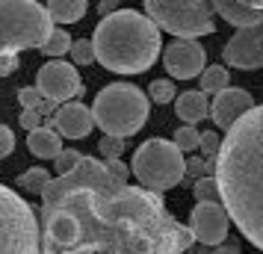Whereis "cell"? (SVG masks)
<instances>
[{"instance_id":"20","label":"cell","mask_w":263,"mask_h":254,"mask_svg":"<svg viewBox=\"0 0 263 254\" xmlns=\"http://www.w3.org/2000/svg\"><path fill=\"white\" fill-rule=\"evenodd\" d=\"M68 48H71V36L65 33V30H60V27H53L50 30V36L42 42V53L45 56H50V60H60L62 53H68Z\"/></svg>"},{"instance_id":"17","label":"cell","mask_w":263,"mask_h":254,"mask_svg":"<svg viewBox=\"0 0 263 254\" xmlns=\"http://www.w3.org/2000/svg\"><path fill=\"white\" fill-rule=\"evenodd\" d=\"M175 112L183 124H198L201 119H207L210 112V104H207V95L201 89L198 92H183V95L175 97Z\"/></svg>"},{"instance_id":"10","label":"cell","mask_w":263,"mask_h":254,"mask_svg":"<svg viewBox=\"0 0 263 254\" xmlns=\"http://www.w3.org/2000/svg\"><path fill=\"white\" fill-rule=\"evenodd\" d=\"M222 62L225 68H239V71H254L263 68V24L260 27H239L222 48Z\"/></svg>"},{"instance_id":"1","label":"cell","mask_w":263,"mask_h":254,"mask_svg":"<svg viewBox=\"0 0 263 254\" xmlns=\"http://www.w3.org/2000/svg\"><path fill=\"white\" fill-rule=\"evenodd\" d=\"M192 233L145 186L71 189L42 207L39 254H183Z\"/></svg>"},{"instance_id":"16","label":"cell","mask_w":263,"mask_h":254,"mask_svg":"<svg viewBox=\"0 0 263 254\" xmlns=\"http://www.w3.org/2000/svg\"><path fill=\"white\" fill-rule=\"evenodd\" d=\"M27 148L33 151V157L53 160L62 151V136L57 133L50 124H45V121H42V127L30 130V136H27Z\"/></svg>"},{"instance_id":"8","label":"cell","mask_w":263,"mask_h":254,"mask_svg":"<svg viewBox=\"0 0 263 254\" xmlns=\"http://www.w3.org/2000/svg\"><path fill=\"white\" fill-rule=\"evenodd\" d=\"M145 15L178 38H198L216 30L210 0H145Z\"/></svg>"},{"instance_id":"11","label":"cell","mask_w":263,"mask_h":254,"mask_svg":"<svg viewBox=\"0 0 263 254\" xmlns=\"http://www.w3.org/2000/svg\"><path fill=\"white\" fill-rule=\"evenodd\" d=\"M207 53L195 38H175L163 50V65L172 74V80H192L204 71Z\"/></svg>"},{"instance_id":"27","label":"cell","mask_w":263,"mask_h":254,"mask_svg":"<svg viewBox=\"0 0 263 254\" xmlns=\"http://www.w3.org/2000/svg\"><path fill=\"white\" fill-rule=\"evenodd\" d=\"M80 157H83V154H80V151H71V148H68V151H60V154L53 157V163H57V171H60V174H68V171H74V169H77V163H80Z\"/></svg>"},{"instance_id":"24","label":"cell","mask_w":263,"mask_h":254,"mask_svg":"<svg viewBox=\"0 0 263 254\" xmlns=\"http://www.w3.org/2000/svg\"><path fill=\"white\" fill-rule=\"evenodd\" d=\"M192 192H195V201H219V186L210 174L192 183Z\"/></svg>"},{"instance_id":"33","label":"cell","mask_w":263,"mask_h":254,"mask_svg":"<svg viewBox=\"0 0 263 254\" xmlns=\"http://www.w3.org/2000/svg\"><path fill=\"white\" fill-rule=\"evenodd\" d=\"M57 107H60L57 101H50V97H42V101H39V107H36V112L42 115V119H48V115H53V112H57Z\"/></svg>"},{"instance_id":"28","label":"cell","mask_w":263,"mask_h":254,"mask_svg":"<svg viewBox=\"0 0 263 254\" xmlns=\"http://www.w3.org/2000/svg\"><path fill=\"white\" fill-rule=\"evenodd\" d=\"M104 166H107V171H109V178L112 181H121V183H127V178H130V169L121 163L119 157H109V160H104Z\"/></svg>"},{"instance_id":"26","label":"cell","mask_w":263,"mask_h":254,"mask_svg":"<svg viewBox=\"0 0 263 254\" xmlns=\"http://www.w3.org/2000/svg\"><path fill=\"white\" fill-rule=\"evenodd\" d=\"M151 97H154L157 104H168V101H175V80H154L151 83Z\"/></svg>"},{"instance_id":"31","label":"cell","mask_w":263,"mask_h":254,"mask_svg":"<svg viewBox=\"0 0 263 254\" xmlns=\"http://www.w3.org/2000/svg\"><path fill=\"white\" fill-rule=\"evenodd\" d=\"M42 115H39L36 109H21V127L24 130H36V127H42Z\"/></svg>"},{"instance_id":"34","label":"cell","mask_w":263,"mask_h":254,"mask_svg":"<svg viewBox=\"0 0 263 254\" xmlns=\"http://www.w3.org/2000/svg\"><path fill=\"white\" fill-rule=\"evenodd\" d=\"M119 9V0H101V6H98V12L101 15H109Z\"/></svg>"},{"instance_id":"15","label":"cell","mask_w":263,"mask_h":254,"mask_svg":"<svg viewBox=\"0 0 263 254\" xmlns=\"http://www.w3.org/2000/svg\"><path fill=\"white\" fill-rule=\"evenodd\" d=\"M213 3L216 15H222L228 24L239 27H260L263 24V9L257 6H249V3H242V0H210Z\"/></svg>"},{"instance_id":"23","label":"cell","mask_w":263,"mask_h":254,"mask_svg":"<svg viewBox=\"0 0 263 254\" xmlns=\"http://www.w3.org/2000/svg\"><path fill=\"white\" fill-rule=\"evenodd\" d=\"M71 60L77 62V65H92L95 62V48H92V38H77V42H71Z\"/></svg>"},{"instance_id":"2","label":"cell","mask_w":263,"mask_h":254,"mask_svg":"<svg viewBox=\"0 0 263 254\" xmlns=\"http://www.w3.org/2000/svg\"><path fill=\"white\" fill-rule=\"evenodd\" d=\"M213 181L228 219L263 251V104L228 127L213 160Z\"/></svg>"},{"instance_id":"30","label":"cell","mask_w":263,"mask_h":254,"mask_svg":"<svg viewBox=\"0 0 263 254\" xmlns=\"http://www.w3.org/2000/svg\"><path fill=\"white\" fill-rule=\"evenodd\" d=\"M15 151V133L6 127V124H0V160L9 157Z\"/></svg>"},{"instance_id":"18","label":"cell","mask_w":263,"mask_h":254,"mask_svg":"<svg viewBox=\"0 0 263 254\" xmlns=\"http://www.w3.org/2000/svg\"><path fill=\"white\" fill-rule=\"evenodd\" d=\"M89 0H48V15L57 24H77L86 15Z\"/></svg>"},{"instance_id":"5","label":"cell","mask_w":263,"mask_h":254,"mask_svg":"<svg viewBox=\"0 0 263 254\" xmlns=\"http://www.w3.org/2000/svg\"><path fill=\"white\" fill-rule=\"evenodd\" d=\"M53 21L39 0H0V56L42 48Z\"/></svg>"},{"instance_id":"7","label":"cell","mask_w":263,"mask_h":254,"mask_svg":"<svg viewBox=\"0 0 263 254\" xmlns=\"http://www.w3.org/2000/svg\"><path fill=\"white\" fill-rule=\"evenodd\" d=\"M0 254H39V219L21 195L0 183Z\"/></svg>"},{"instance_id":"6","label":"cell","mask_w":263,"mask_h":254,"mask_svg":"<svg viewBox=\"0 0 263 254\" xmlns=\"http://www.w3.org/2000/svg\"><path fill=\"white\" fill-rule=\"evenodd\" d=\"M130 171L139 178L145 189L163 195L180 186V181H183V171H186L183 169V151L166 139H148L136 148Z\"/></svg>"},{"instance_id":"21","label":"cell","mask_w":263,"mask_h":254,"mask_svg":"<svg viewBox=\"0 0 263 254\" xmlns=\"http://www.w3.org/2000/svg\"><path fill=\"white\" fill-rule=\"evenodd\" d=\"M18 181H21V186H24L27 192H42V189H45V183L50 181V174H48V169H42V166H36V169H27L24 174H21V178H18Z\"/></svg>"},{"instance_id":"9","label":"cell","mask_w":263,"mask_h":254,"mask_svg":"<svg viewBox=\"0 0 263 254\" xmlns=\"http://www.w3.org/2000/svg\"><path fill=\"white\" fill-rule=\"evenodd\" d=\"M36 89L42 92V97L65 104V101H74V97L83 95V80H80V74H77V68H74L71 62L50 60L39 68Z\"/></svg>"},{"instance_id":"3","label":"cell","mask_w":263,"mask_h":254,"mask_svg":"<svg viewBox=\"0 0 263 254\" xmlns=\"http://www.w3.org/2000/svg\"><path fill=\"white\" fill-rule=\"evenodd\" d=\"M95 62L116 74H142L160 56V27L136 9H116L101 18L92 36Z\"/></svg>"},{"instance_id":"25","label":"cell","mask_w":263,"mask_h":254,"mask_svg":"<svg viewBox=\"0 0 263 254\" xmlns=\"http://www.w3.org/2000/svg\"><path fill=\"white\" fill-rule=\"evenodd\" d=\"M98 151H101V157L109 160V157H121L124 154V139L121 136H109L104 133V139L98 142Z\"/></svg>"},{"instance_id":"14","label":"cell","mask_w":263,"mask_h":254,"mask_svg":"<svg viewBox=\"0 0 263 254\" xmlns=\"http://www.w3.org/2000/svg\"><path fill=\"white\" fill-rule=\"evenodd\" d=\"M92 124H95L92 107H86L80 101H65L53 112V130L60 136H68V139H83L92 130Z\"/></svg>"},{"instance_id":"36","label":"cell","mask_w":263,"mask_h":254,"mask_svg":"<svg viewBox=\"0 0 263 254\" xmlns=\"http://www.w3.org/2000/svg\"><path fill=\"white\" fill-rule=\"evenodd\" d=\"M242 3H249V6H257V9H263V0H242Z\"/></svg>"},{"instance_id":"29","label":"cell","mask_w":263,"mask_h":254,"mask_svg":"<svg viewBox=\"0 0 263 254\" xmlns=\"http://www.w3.org/2000/svg\"><path fill=\"white\" fill-rule=\"evenodd\" d=\"M18 101H21V109H36L39 101H42V92H39L36 86H30V89H21L18 92Z\"/></svg>"},{"instance_id":"35","label":"cell","mask_w":263,"mask_h":254,"mask_svg":"<svg viewBox=\"0 0 263 254\" xmlns=\"http://www.w3.org/2000/svg\"><path fill=\"white\" fill-rule=\"evenodd\" d=\"M213 254H239V248L234 242H219V248H216Z\"/></svg>"},{"instance_id":"22","label":"cell","mask_w":263,"mask_h":254,"mask_svg":"<svg viewBox=\"0 0 263 254\" xmlns=\"http://www.w3.org/2000/svg\"><path fill=\"white\" fill-rule=\"evenodd\" d=\"M198 139H201V130H195V124H183L175 130V145L180 151H195L198 148Z\"/></svg>"},{"instance_id":"13","label":"cell","mask_w":263,"mask_h":254,"mask_svg":"<svg viewBox=\"0 0 263 254\" xmlns=\"http://www.w3.org/2000/svg\"><path fill=\"white\" fill-rule=\"evenodd\" d=\"M251 107H254V97H251L246 89H237V86L231 89V86H225L222 92H216L210 115H213V124L219 130H228V127H231L239 115H246Z\"/></svg>"},{"instance_id":"12","label":"cell","mask_w":263,"mask_h":254,"mask_svg":"<svg viewBox=\"0 0 263 254\" xmlns=\"http://www.w3.org/2000/svg\"><path fill=\"white\" fill-rule=\"evenodd\" d=\"M190 233L201 245H219L228 237V213L219 201H198L190 216Z\"/></svg>"},{"instance_id":"32","label":"cell","mask_w":263,"mask_h":254,"mask_svg":"<svg viewBox=\"0 0 263 254\" xmlns=\"http://www.w3.org/2000/svg\"><path fill=\"white\" fill-rule=\"evenodd\" d=\"M15 68H18V53H6V56H0V77H9Z\"/></svg>"},{"instance_id":"19","label":"cell","mask_w":263,"mask_h":254,"mask_svg":"<svg viewBox=\"0 0 263 254\" xmlns=\"http://www.w3.org/2000/svg\"><path fill=\"white\" fill-rule=\"evenodd\" d=\"M198 77H201L198 86H201L204 95H216V92H222L228 86V68L225 65H210V68L204 65V71L198 74Z\"/></svg>"},{"instance_id":"4","label":"cell","mask_w":263,"mask_h":254,"mask_svg":"<svg viewBox=\"0 0 263 254\" xmlns=\"http://www.w3.org/2000/svg\"><path fill=\"white\" fill-rule=\"evenodd\" d=\"M151 104L139 86L133 83H112L104 86L95 97V107H92V119L95 124L109 136H127L139 133L148 121Z\"/></svg>"}]
</instances>
